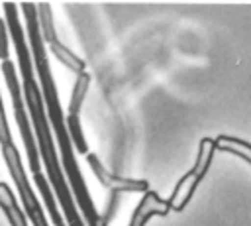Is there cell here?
Segmentation results:
<instances>
[{"label": "cell", "instance_id": "obj_12", "mask_svg": "<svg viewBox=\"0 0 251 226\" xmlns=\"http://www.w3.org/2000/svg\"><path fill=\"white\" fill-rule=\"evenodd\" d=\"M33 179H35V185H37V189H39V193H41V197H43V200H45V206H47V210H49V216H51V220H53V226H65V220L61 218V212L57 210L55 197H53V193H51V189H49V183H47L45 175H43V173H35Z\"/></svg>", "mask_w": 251, "mask_h": 226}, {"label": "cell", "instance_id": "obj_11", "mask_svg": "<svg viewBox=\"0 0 251 226\" xmlns=\"http://www.w3.org/2000/svg\"><path fill=\"white\" fill-rule=\"evenodd\" d=\"M214 141H212V138H202L200 140V145H198V153H196V161H194V165H192V173L202 181L204 177H206V173H208V169H210V163H212V159H214Z\"/></svg>", "mask_w": 251, "mask_h": 226}, {"label": "cell", "instance_id": "obj_5", "mask_svg": "<svg viewBox=\"0 0 251 226\" xmlns=\"http://www.w3.org/2000/svg\"><path fill=\"white\" fill-rule=\"evenodd\" d=\"M198 185H200V179H198L192 171L184 173V175L178 179V183L175 185V191H173L171 198L167 200L169 210H175V212L184 210L186 204L190 202V198H192V195H194V191H196Z\"/></svg>", "mask_w": 251, "mask_h": 226}, {"label": "cell", "instance_id": "obj_10", "mask_svg": "<svg viewBox=\"0 0 251 226\" xmlns=\"http://www.w3.org/2000/svg\"><path fill=\"white\" fill-rule=\"evenodd\" d=\"M88 86H90V75L84 71L80 75H76V81H75V86H73V92H71V102H69V116L67 118H78L80 114V106L84 102V96L88 92Z\"/></svg>", "mask_w": 251, "mask_h": 226}, {"label": "cell", "instance_id": "obj_4", "mask_svg": "<svg viewBox=\"0 0 251 226\" xmlns=\"http://www.w3.org/2000/svg\"><path fill=\"white\" fill-rule=\"evenodd\" d=\"M169 212L171 210H169L167 200L161 198L155 191H147L143 195V198L137 202L127 226H145L151 216H167Z\"/></svg>", "mask_w": 251, "mask_h": 226}, {"label": "cell", "instance_id": "obj_2", "mask_svg": "<svg viewBox=\"0 0 251 226\" xmlns=\"http://www.w3.org/2000/svg\"><path fill=\"white\" fill-rule=\"evenodd\" d=\"M2 157L6 161V167H8L14 183H16V189L20 193L24 214H27V218L33 222V226H49V222L45 218V212H43L39 200L35 198L33 189H31V185L25 177V171H24V165H22V159H20V153H18L16 145L2 147Z\"/></svg>", "mask_w": 251, "mask_h": 226}, {"label": "cell", "instance_id": "obj_6", "mask_svg": "<svg viewBox=\"0 0 251 226\" xmlns=\"http://www.w3.org/2000/svg\"><path fill=\"white\" fill-rule=\"evenodd\" d=\"M0 208L6 214L10 226H27V218L22 206H18V200L6 183H0Z\"/></svg>", "mask_w": 251, "mask_h": 226}, {"label": "cell", "instance_id": "obj_8", "mask_svg": "<svg viewBox=\"0 0 251 226\" xmlns=\"http://www.w3.org/2000/svg\"><path fill=\"white\" fill-rule=\"evenodd\" d=\"M49 51L57 57V61L59 63H63L69 71H73L75 75H80V73H84V67H86V63L78 57V55H75L69 47H65L59 39H55V41H51L49 43Z\"/></svg>", "mask_w": 251, "mask_h": 226}, {"label": "cell", "instance_id": "obj_9", "mask_svg": "<svg viewBox=\"0 0 251 226\" xmlns=\"http://www.w3.org/2000/svg\"><path fill=\"white\" fill-rule=\"evenodd\" d=\"M35 14H37V26H39V33L43 43H51L57 39V31H55V24H53V12H51V4L47 2H39L35 6Z\"/></svg>", "mask_w": 251, "mask_h": 226}, {"label": "cell", "instance_id": "obj_13", "mask_svg": "<svg viewBox=\"0 0 251 226\" xmlns=\"http://www.w3.org/2000/svg\"><path fill=\"white\" fill-rule=\"evenodd\" d=\"M0 145H2V147L14 145V141H12V134H10V126H8V120H6V114H4L2 94H0Z\"/></svg>", "mask_w": 251, "mask_h": 226}, {"label": "cell", "instance_id": "obj_7", "mask_svg": "<svg viewBox=\"0 0 251 226\" xmlns=\"http://www.w3.org/2000/svg\"><path fill=\"white\" fill-rule=\"evenodd\" d=\"M212 141H214V149H222V151L233 153L239 159H243L245 163H251V145H249V141L237 140V138H231V136H224V134L218 136Z\"/></svg>", "mask_w": 251, "mask_h": 226}, {"label": "cell", "instance_id": "obj_1", "mask_svg": "<svg viewBox=\"0 0 251 226\" xmlns=\"http://www.w3.org/2000/svg\"><path fill=\"white\" fill-rule=\"evenodd\" d=\"M2 73H4V79H6V85H8V90H10V96H12V106H14V116H16V122H18V128H20V134H22V140H24V145H25V151H27V161H29V167L35 173H41V165H39V153H37V145H35V138H33V130L29 126V116L24 108V96H22V88L18 85V75H16V69L10 61H2Z\"/></svg>", "mask_w": 251, "mask_h": 226}, {"label": "cell", "instance_id": "obj_3", "mask_svg": "<svg viewBox=\"0 0 251 226\" xmlns=\"http://www.w3.org/2000/svg\"><path fill=\"white\" fill-rule=\"evenodd\" d=\"M86 161H88L92 173L96 175V179L100 181V185L112 193H147L149 191V183L145 179L120 177V175L108 171L102 165V161L96 157V153H86Z\"/></svg>", "mask_w": 251, "mask_h": 226}, {"label": "cell", "instance_id": "obj_14", "mask_svg": "<svg viewBox=\"0 0 251 226\" xmlns=\"http://www.w3.org/2000/svg\"><path fill=\"white\" fill-rule=\"evenodd\" d=\"M0 59L8 61V28L2 18H0Z\"/></svg>", "mask_w": 251, "mask_h": 226}]
</instances>
